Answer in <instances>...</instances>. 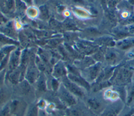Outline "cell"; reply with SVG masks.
<instances>
[{
  "label": "cell",
  "instance_id": "1",
  "mask_svg": "<svg viewBox=\"0 0 134 116\" xmlns=\"http://www.w3.org/2000/svg\"><path fill=\"white\" fill-rule=\"evenodd\" d=\"M89 110L96 116H99L109 102L104 97L102 91L90 92L82 100Z\"/></svg>",
  "mask_w": 134,
  "mask_h": 116
},
{
  "label": "cell",
  "instance_id": "2",
  "mask_svg": "<svg viewBox=\"0 0 134 116\" xmlns=\"http://www.w3.org/2000/svg\"><path fill=\"white\" fill-rule=\"evenodd\" d=\"M109 79L112 86L126 87L133 81L132 79V73L125 68L119 69Z\"/></svg>",
  "mask_w": 134,
  "mask_h": 116
},
{
  "label": "cell",
  "instance_id": "3",
  "mask_svg": "<svg viewBox=\"0 0 134 116\" xmlns=\"http://www.w3.org/2000/svg\"><path fill=\"white\" fill-rule=\"evenodd\" d=\"M56 93L59 100L66 108L75 105L79 101V99L69 91L61 82Z\"/></svg>",
  "mask_w": 134,
  "mask_h": 116
},
{
  "label": "cell",
  "instance_id": "4",
  "mask_svg": "<svg viewBox=\"0 0 134 116\" xmlns=\"http://www.w3.org/2000/svg\"><path fill=\"white\" fill-rule=\"evenodd\" d=\"M60 79L61 82L64 87L79 100H83L87 94L88 92L85 89L70 80L67 75Z\"/></svg>",
  "mask_w": 134,
  "mask_h": 116
},
{
  "label": "cell",
  "instance_id": "5",
  "mask_svg": "<svg viewBox=\"0 0 134 116\" xmlns=\"http://www.w3.org/2000/svg\"><path fill=\"white\" fill-rule=\"evenodd\" d=\"M64 113L65 116H96L89 110L81 100H79L75 105L66 108Z\"/></svg>",
  "mask_w": 134,
  "mask_h": 116
},
{
  "label": "cell",
  "instance_id": "6",
  "mask_svg": "<svg viewBox=\"0 0 134 116\" xmlns=\"http://www.w3.org/2000/svg\"><path fill=\"white\" fill-rule=\"evenodd\" d=\"M126 106L121 99L109 102L99 116H119Z\"/></svg>",
  "mask_w": 134,
  "mask_h": 116
},
{
  "label": "cell",
  "instance_id": "7",
  "mask_svg": "<svg viewBox=\"0 0 134 116\" xmlns=\"http://www.w3.org/2000/svg\"><path fill=\"white\" fill-rule=\"evenodd\" d=\"M27 80L24 79L23 80L20 81L18 84L14 85L15 87V91L19 98H23L25 100V98H32V96H36L35 89ZM26 101V100H25Z\"/></svg>",
  "mask_w": 134,
  "mask_h": 116
},
{
  "label": "cell",
  "instance_id": "8",
  "mask_svg": "<svg viewBox=\"0 0 134 116\" xmlns=\"http://www.w3.org/2000/svg\"><path fill=\"white\" fill-rule=\"evenodd\" d=\"M9 103L13 116H25L28 106L26 101L19 97L11 99Z\"/></svg>",
  "mask_w": 134,
  "mask_h": 116
},
{
  "label": "cell",
  "instance_id": "9",
  "mask_svg": "<svg viewBox=\"0 0 134 116\" xmlns=\"http://www.w3.org/2000/svg\"><path fill=\"white\" fill-rule=\"evenodd\" d=\"M40 73L38 70L34 59L30 58L29 62L26 68L25 79L27 80L30 84L34 85L38 79Z\"/></svg>",
  "mask_w": 134,
  "mask_h": 116
},
{
  "label": "cell",
  "instance_id": "10",
  "mask_svg": "<svg viewBox=\"0 0 134 116\" xmlns=\"http://www.w3.org/2000/svg\"><path fill=\"white\" fill-rule=\"evenodd\" d=\"M21 53L19 48H16L10 54L8 62L6 67V75L16 69L20 65Z\"/></svg>",
  "mask_w": 134,
  "mask_h": 116
},
{
  "label": "cell",
  "instance_id": "11",
  "mask_svg": "<svg viewBox=\"0 0 134 116\" xmlns=\"http://www.w3.org/2000/svg\"><path fill=\"white\" fill-rule=\"evenodd\" d=\"M100 67L98 64L89 67L86 70L85 69L86 71L82 77L91 85L92 84L96 81L99 76Z\"/></svg>",
  "mask_w": 134,
  "mask_h": 116
},
{
  "label": "cell",
  "instance_id": "12",
  "mask_svg": "<svg viewBox=\"0 0 134 116\" xmlns=\"http://www.w3.org/2000/svg\"><path fill=\"white\" fill-rule=\"evenodd\" d=\"M67 76L72 81L85 89L88 92V93L90 92L91 87V84L88 83L82 76L77 74V73L73 72H69L67 75Z\"/></svg>",
  "mask_w": 134,
  "mask_h": 116
},
{
  "label": "cell",
  "instance_id": "13",
  "mask_svg": "<svg viewBox=\"0 0 134 116\" xmlns=\"http://www.w3.org/2000/svg\"><path fill=\"white\" fill-rule=\"evenodd\" d=\"M36 84V96L38 94L41 95L42 94H44L47 91V81L46 76L44 73L41 72L40 75L35 82Z\"/></svg>",
  "mask_w": 134,
  "mask_h": 116
},
{
  "label": "cell",
  "instance_id": "14",
  "mask_svg": "<svg viewBox=\"0 0 134 116\" xmlns=\"http://www.w3.org/2000/svg\"><path fill=\"white\" fill-rule=\"evenodd\" d=\"M13 91L6 83L0 89V107H2L7 103L12 98Z\"/></svg>",
  "mask_w": 134,
  "mask_h": 116
},
{
  "label": "cell",
  "instance_id": "15",
  "mask_svg": "<svg viewBox=\"0 0 134 116\" xmlns=\"http://www.w3.org/2000/svg\"><path fill=\"white\" fill-rule=\"evenodd\" d=\"M66 75H67V69L66 66L62 61H59L54 66L52 76L59 79Z\"/></svg>",
  "mask_w": 134,
  "mask_h": 116
},
{
  "label": "cell",
  "instance_id": "16",
  "mask_svg": "<svg viewBox=\"0 0 134 116\" xmlns=\"http://www.w3.org/2000/svg\"><path fill=\"white\" fill-rule=\"evenodd\" d=\"M39 109L36 103H30L28 106L25 116H39Z\"/></svg>",
  "mask_w": 134,
  "mask_h": 116
},
{
  "label": "cell",
  "instance_id": "17",
  "mask_svg": "<svg viewBox=\"0 0 134 116\" xmlns=\"http://www.w3.org/2000/svg\"><path fill=\"white\" fill-rule=\"evenodd\" d=\"M0 44L4 46L6 45H15L18 46L19 43L15 39H12L4 34L0 33Z\"/></svg>",
  "mask_w": 134,
  "mask_h": 116
},
{
  "label": "cell",
  "instance_id": "18",
  "mask_svg": "<svg viewBox=\"0 0 134 116\" xmlns=\"http://www.w3.org/2000/svg\"><path fill=\"white\" fill-rule=\"evenodd\" d=\"M134 46V40H125L118 43L117 44V47L121 50H126Z\"/></svg>",
  "mask_w": 134,
  "mask_h": 116
},
{
  "label": "cell",
  "instance_id": "19",
  "mask_svg": "<svg viewBox=\"0 0 134 116\" xmlns=\"http://www.w3.org/2000/svg\"><path fill=\"white\" fill-rule=\"evenodd\" d=\"M9 101L2 107L0 109V116H13L10 111Z\"/></svg>",
  "mask_w": 134,
  "mask_h": 116
},
{
  "label": "cell",
  "instance_id": "20",
  "mask_svg": "<svg viewBox=\"0 0 134 116\" xmlns=\"http://www.w3.org/2000/svg\"><path fill=\"white\" fill-rule=\"evenodd\" d=\"M105 58L107 61L110 64H115L117 60V56L114 51H108L106 53Z\"/></svg>",
  "mask_w": 134,
  "mask_h": 116
},
{
  "label": "cell",
  "instance_id": "21",
  "mask_svg": "<svg viewBox=\"0 0 134 116\" xmlns=\"http://www.w3.org/2000/svg\"><path fill=\"white\" fill-rule=\"evenodd\" d=\"M6 73V68L0 71V89L5 83Z\"/></svg>",
  "mask_w": 134,
  "mask_h": 116
},
{
  "label": "cell",
  "instance_id": "22",
  "mask_svg": "<svg viewBox=\"0 0 134 116\" xmlns=\"http://www.w3.org/2000/svg\"><path fill=\"white\" fill-rule=\"evenodd\" d=\"M51 116H65L64 112H63L62 110L55 109L48 113Z\"/></svg>",
  "mask_w": 134,
  "mask_h": 116
},
{
  "label": "cell",
  "instance_id": "23",
  "mask_svg": "<svg viewBox=\"0 0 134 116\" xmlns=\"http://www.w3.org/2000/svg\"><path fill=\"white\" fill-rule=\"evenodd\" d=\"M2 12H0V25L7 21L6 18H5Z\"/></svg>",
  "mask_w": 134,
  "mask_h": 116
},
{
  "label": "cell",
  "instance_id": "24",
  "mask_svg": "<svg viewBox=\"0 0 134 116\" xmlns=\"http://www.w3.org/2000/svg\"><path fill=\"white\" fill-rule=\"evenodd\" d=\"M39 116H48V114L44 110L39 109Z\"/></svg>",
  "mask_w": 134,
  "mask_h": 116
},
{
  "label": "cell",
  "instance_id": "25",
  "mask_svg": "<svg viewBox=\"0 0 134 116\" xmlns=\"http://www.w3.org/2000/svg\"><path fill=\"white\" fill-rule=\"evenodd\" d=\"M26 3H27L28 4H31V2H32V0H24Z\"/></svg>",
  "mask_w": 134,
  "mask_h": 116
},
{
  "label": "cell",
  "instance_id": "26",
  "mask_svg": "<svg viewBox=\"0 0 134 116\" xmlns=\"http://www.w3.org/2000/svg\"><path fill=\"white\" fill-rule=\"evenodd\" d=\"M130 107H134V103L132 104V105L131 106H130Z\"/></svg>",
  "mask_w": 134,
  "mask_h": 116
},
{
  "label": "cell",
  "instance_id": "27",
  "mask_svg": "<svg viewBox=\"0 0 134 116\" xmlns=\"http://www.w3.org/2000/svg\"><path fill=\"white\" fill-rule=\"evenodd\" d=\"M40 1H41V0H40ZM40 1V0H37V2H39Z\"/></svg>",
  "mask_w": 134,
  "mask_h": 116
},
{
  "label": "cell",
  "instance_id": "28",
  "mask_svg": "<svg viewBox=\"0 0 134 116\" xmlns=\"http://www.w3.org/2000/svg\"><path fill=\"white\" fill-rule=\"evenodd\" d=\"M133 52H134V51H133ZM133 56H134V54H133Z\"/></svg>",
  "mask_w": 134,
  "mask_h": 116
}]
</instances>
